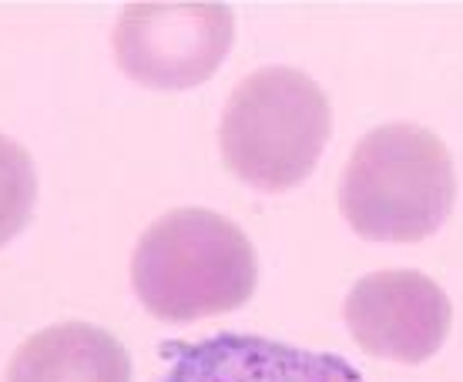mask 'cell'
<instances>
[{
	"label": "cell",
	"instance_id": "obj_1",
	"mask_svg": "<svg viewBox=\"0 0 463 382\" xmlns=\"http://www.w3.org/2000/svg\"><path fill=\"white\" fill-rule=\"evenodd\" d=\"M255 252L245 232L219 211H168L141 235L131 282L145 309L168 322L232 312L255 292Z\"/></svg>",
	"mask_w": 463,
	"mask_h": 382
},
{
	"label": "cell",
	"instance_id": "obj_2",
	"mask_svg": "<svg viewBox=\"0 0 463 382\" xmlns=\"http://www.w3.org/2000/svg\"><path fill=\"white\" fill-rule=\"evenodd\" d=\"M457 178L450 151L420 125H383L359 141L339 205L373 242H420L450 219Z\"/></svg>",
	"mask_w": 463,
	"mask_h": 382
},
{
	"label": "cell",
	"instance_id": "obj_3",
	"mask_svg": "<svg viewBox=\"0 0 463 382\" xmlns=\"http://www.w3.org/2000/svg\"><path fill=\"white\" fill-rule=\"evenodd\" d=\"M329 127V101L309 74L262 68L249 74L225 105L222 158L245 185L286 191L313 174Z\"/></svg>",
	"mask_w": 463,
	"mask_h": 382
},
{
	"label": "cell",
	"instance_id": "obj_4",
	"mask_svg": "<svg viewBox=\"0 0 463 382\" xmlns=\"http://www.w3.org/2000/svg\"><path fill=\"white\" fill-rule=\"evenodd\" d=\"M235 37L222 4H131L115 27V58L128 78L158 91H185L219 70Z\"/></svg>",
	"mask_w": 463,
	"mask_h": 382
},
{
	"label": "cell",
	"instance_id": "obj_5",
	"mask_svg": "<svg viewBox=\"0 0 463 382\" xmlns=\"http://www.w3.org/2000/svg\"><path fill=\"white\" fill-rule=\"evenodd\" d=\"M450 299L420 272H376L359 278L346 299V325L370 356L427 362L450 332Z\"/></svg>",
	"mask_w": 463,
	"mask_h": 382
},
{
	"label": "cell",
	"instance_id": "obj_6",
	"mask_svg": "<svg viewBox=\"0 0 463 382\" xmlns=\"http://www.w3.org/2000/svg\"><path fill=\"white\" fill-rule=\"evenodd\" d=\"M168 369L158 382H363L356 366L333 352L219 332L202 342H165Z\"/></svg>",
	"mask_w": 463,
	"mask_h": 382
},
{
	"label": "cell",
	"instance_id": "obj_7",
	"mask_svg": "<svg viewBox=\"0 0 463 382\" xmlns=\"http://www.w3.org/2000/svg\"><path fill=\"white\" fill-rule=\"evenodd\" d=\"M7 382H131V359L105 329L61 322L17 349Z\"/></svg>",
	"mask_w": 463,
	"mask_h": 382
},
{
	"label": "cell",
	"instance_id": "obj_8",
	"mask_svg": "<svg viewBox=\"0 0 463 382\" xmlns=\"http://www.w3.org/2000/svg\"><path fill=\"white\" fill-rule=\"evenodd\" d=\"M37 201V172L31 154L0 135V245L11 242L31 221Z\"/></svg>",
	"mask_w": 463,
	"mask_h": 382
}]
</instances>
